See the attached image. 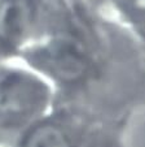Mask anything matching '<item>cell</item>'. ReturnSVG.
<instances>
[{
	"label": "cell",
	"mask_w": 145,
	"mask_h": 147,
	"mask_svg": "<svg viewBox=\"0 0 145 147\" xmlns=\"http://www.w3.org/2000/svg\"><path fill=\"white\" fill-rule=\"evenodd\" d=\"M55 107L52 87L18 60L0 61V147L13 143Z\"/></svg>",
	"instance_id": "3957f363"
},
{
	"label": "cell",
	"mask_w": 145,
	"mask_h": 147,
	"mask_svg": "<svg viewBox=\"0 0 145 147\" xmlns=\"http://www.w3.org/2000/svg\"><path fill=\"white\" fill-rule=\"evenodd\" d=\"M18 61L49 83L55 106L130 124L145 109V43L106 7L67 1Z\"/></svg>",
	"instance_id": "6da1fadb"
},
{
	"label": "cell",
	"mask_w": 145,
	"mask_h": 147,
	"mask_svg": "<svg viewBox=\"0 0 145 147\" xmlns=\"http://www.w3.org/2000/svg\"><path fill=\"white\" fill-rule=\"evenodd\" d=\"M130 122L55 106L7 147H128Z\"/></svg>",
	"instance_id": "7a4b0ae2"
},
{
	"label": "cell",
	"mask_w": 145,
	"mask_h": 147,
	"mask_svg": "<svg viewBox=\"0 0 145 147\" xmlns=\"http://www.w3.org/2000/svg\"><path fill=\"white\" fill-rule=\"evenodd\" d=\"M70 0H0V61L19 60L56 28Z\"/></svg>",
	"instance_id": "277c9868"
}]
</instances>
